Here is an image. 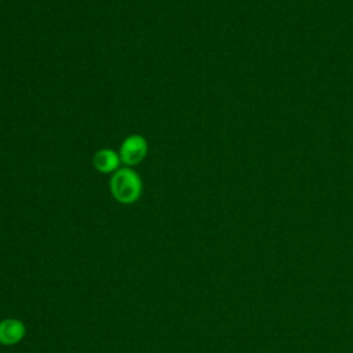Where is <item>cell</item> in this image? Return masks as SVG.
<instances>
[{"label": "cell", "mask_w": 353, "mask_h": 353, "mask_svg": "<svg viewBox=\"0 0 353 353\" xmlns=\"http://www.w3.org/2000/svg\"><path fill=\"white\" fill-rule=\"evenodd\" d=\"M148 141L145 137L139 134H132L124 138V141L120 145L119 156L124 165L134 167L139 164L148 154Z\"/></svg>", "instance_id": "7a4b0ae2"}, {"label": "cell", "mask_w": 353, "mask_h": 353, "mask_svg": "<svg viewBox=\"0 0 353 353\" xmlns=\"http://www.w3.org/2000/svg\"><path fill=\"white\" fill-rule=\"evenodd\" d=\"M110 193L121 204H131L141 197L142 179L131 167L119 168L110 178Z\"/></svg>", "instance_id": "6da1fadb"}, {"label": "cell", "mask_w": 353, "mask_h": 353, "mask_svg": "<svg viewBox=\"0 0 353 353\" xmlns=\"http://www.w3.org/2000/svg\"><path fill=\"white\" fill-rule=\"evenodd\" d=\"M120 156L113 149H99L92 157V164L98 172L113 174L120 167Z\"/></svg>", "instance_id": "3957f363"}, {"label": "cell", "mask_w": 353, "mask_h": 353, "mask_svg": "<svg viewBox=\"0 0 353 353\" xmlns=\"http://www.w3.org/2000/svg\"><path fill=\"white\" fill-rule=\"evenodd\" d=\"M25 328L18 320H3L0 323V343L14 345L22 339Z\"/></svg>", "instance_id": "277c9868"}]
</instances>
